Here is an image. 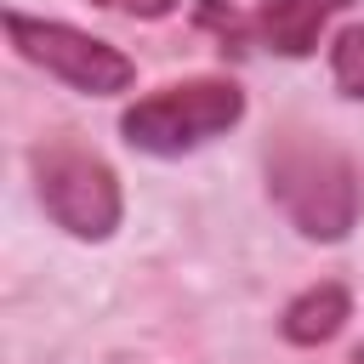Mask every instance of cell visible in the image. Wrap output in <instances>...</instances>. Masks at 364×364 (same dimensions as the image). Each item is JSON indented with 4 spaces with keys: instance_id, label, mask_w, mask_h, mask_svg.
Here are the masks:
<instances>
[{
    "instance_id": "6da1fadb",
    "label": "cell",
    "mask_w": 364,
    "mask_h": 364,
    "mask_svg": "<svg viewBox=\"0 0 364 364\" xmlns=\"http://www.w3.org/2000/svg\"><path fill=\"white\" fill-rule=\"evenodd\" d=\"M267 193L279 199L290 228L301 239H318V245L347 239L358 222V205H364L358 165L336 142L296 131V125L267 142Z\"/></svg>"
},
{
    "instance_id": "7a4b0ae2",
    "label": "cell",
    "mask_w": 364,
    "mask_h": 364,
    "mask_svg": "<svg viewBox=\"0 0 364 364\" xmlns=\"http://www.w3.org/2000/svg\"><path fill=\"white\" fill-rule=\"evenodd\" d=\"M239 119H245V91L233 80L205 74V80H182V85H159V91L136 97L119 114V131L131 148L176 159V154H193L199 142L233 131Z\"/></svg>"
},
{
    "instance_id": "3957f363",
    "label": "cell",
    "mask_w": 364,
    "mask_h": 364,
    "mask_svg": "<svg viewBox=\"0 0 364 364\" xmlns=\"http://www.w3.org/2000/svg\"><path fill=\"white\" fill-rule=\"evenodd\" d=\"M34 165V193H40V210L74 233V239H108L125 216V193H119V176L108 159H97L91 148L80 142H40L28 154Z\"/></svg>"
},
{
    "instance_id": "277c9868",
    "label": "cell",
    "mask_w": 364,
    "mask_h": 364,
    "mask_svg": "<svg viewBox=\"0 0 364 364\" xmlns=\"http://www.w3.org/2000/svg\"><path fill=\"white\" fill-rule=\"evenodd\" d=\"M6 34L17 46V57H28L34 68H46L51 80H63L68 91H85V97H114V91H131L136 80V63L74 28V23H51V17H28V11H6Z\"/></svg>"
},
{
    "instance_id": "5b68a950",
    "label": "cell",
    "mask_w": 364,
    "mask_h": 364,
    "mask_svg": "<svg viewBox=\"0 0 364 364\" xmlns=\"http://www.w3.org/2000/svg\"><path fill=\"white\" fill-rule=\"evenodd\" d=\"M347 6L353 0H267L256 11V40L279 57H307V51H318L324 23Z\"/></svg>"
},
{
    "instance_id": "8992f818",
    "label": "cell",
    "mask_w": 364,
    "mask_h": 364,
    "mask_svg": "<svg viewBox=\"0 0 364 364\" xmlns=\"http://www.w3.org/2000/svg\"><path fill=\"white\" fill-rule=\"evenodd\" d=\"M347 318H353L347 284H313V290H301V296L284 307L279 330H284V341H296V347H324Z\"/></svg>"
},
{
    "instance_id": "52a82bcc",
    "label": "cell",
    "mask_w": 364,
    "mask_h": 364,
    "mask_svg": "<svg viewBox=\"0 0 364 364\" xmlns=\"http://www.w3.org/2000/svg\"><path fill=\"white\" fill-rule=\"evenodd\" d=\"M330 74H336L341 97L364 102V23H353V28H341L330 40Z\"/></svg>"
},
{
    "instance_id": "ba28073f",
    "label": "cell",
    "mask_w": 364,
    "mask_h": 364,
    "mask_svg": "<svg viewBox=\"0 0 364 364\" xmlns=\"http://www.w3.org/2000/svg\"><path fill=\"white\" fill-rule=\"evenodd\" d=\"M91 6H102V11H119V17H142V23H154V17H171L182 0H91Z\"/></svg>"
},
{
    "instance_id": "9c48e42d",
    "label": "cell",
    "mask_w": 364,
    "mask_h": 364,
    "mask_svg": "<svg viewBox=\"0 0 364 364\" xmlns=\"http://www.w3.org/2000/svg\"><path fill=\"white\" fill-rule=\"evenodd\" d=\"M347 364H364V347H358V353H353V358H347Z\"/></svg>"
}]
</instances>
